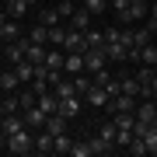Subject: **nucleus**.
I'll return each mask as SVG.
<instances>
[{
    "instance_id": "6e6552de",
    "label": "nucleus",
    "mask_w": 157,
    "mask_h": 157,
    "mask_svg": "<svg viewBox=\"0 0 157 157\" xmlns=\"http://www.w3.org/2000/svg\"><path fill=\"white\" fill-rule=\"evenodd\" d=\"M63 49H67V52H84V49H87V45H84V32L67 28V42H63Z\"/></svg>"
},
{
    "instance_id": "2eb2a0df",
    "label": "nucleus",
    "mask_w": 157,
    "mask_h": 157,
    "mask_svg": "<svg viewBox=\"0 0 157 157\" xmlns=\"http://www.w3.org/2000/svg\"><path fill=\"white\" fill-rule=\"evenodd\" d=\"M45 52H49V49H45L42 42H28V49H25V59H28V63H45Z\"/></svg>"
},
{
    "instance_id": "4be33fe9",
    "label": "nucleus",
    "mask_w": 157,
    "mask_h": 157,
    "mask_svg": "<svg viewBox=\"0 0 157 157\" xmlns=\"http://www.w3.org/2000/svg\"><path fill=\"white\" fill-rule=\"evenodd\" d=\"M70 80H73V91H77V94H84V91L94 84V77H91L87 70H84V73H77V77H70Z\"/></svg>"
},
{
    "instance_id": "f704fd0d",
    "label": "nucleus",
    "mask_w": 157,
    "mask_h": 157,
    "mask_svg": "<svg viewBox=\"0 0 157 157\" xmlns=\"http://www.w3.org/2000/svg\"><path fill=\"white\" fill-rule=\"evenodd\" d=\"M84 7H87L91 14H101V11L108 7V0H84Z\"/></svg>"
},
{
    "instance_id": "72a5a7b5",
    "label": "nucleus",
    "mask_w": 157,
    "mask_h": 157,
    "mask_svg": "<svg viewBox=\"0 0 157 157\" xmlns=\"http://www.w3.org/2000/svg\"><path fill=\"white\" fill-rule=\"evenodd\" d=\"M101 140L115 147V122H105V126H101Z\"/></svg>"
},
{
    "instance_id": "a19ab883",
    "label": "nucleus",
    "mask_w": 157,
    "mask_h": 157,
    "mask_svg": "<svg viewBox=\"0 0 157 157\" xmlns=\"http://www.w3.org/2000/svg\"><path fill=\"white\" fill-rule=\"evenodd\" d=\"M150 98H157V73H154V84H150Z\"/></svg>"
},
{
    "instance_id": "2f4dec72",
    "label": "nucleus",
    "mask_w": 157,
    "mask_h": 157,
    "mask_svg": "<svg viewBox=\"0 0 157 157\" xmlns=\"http://www.w3.org/2000/svg\"><path fill=\"white\" fill-rule=\"evenodd\" d=\"M70 157H94V147H91V143H73Z\"/></svg>"
},
{
    "instance_id": "473e14b6",
    "label": "nucleus",
    "mask_w": 157,
    "mask_h": 157,
    "mask_svg": "<svg viewBox=\"0 0 157 157\" xmlns=\"http://www.w3.org/2000/svg\"><path fill=\"white\" fill-rule=\"evenodd\" d=\"M52 91H56V98H70V94H77V91H73V80H63V84H56Z\"/></svg>"
},
{
    "instance_id": "6ab92c4d",
    "label": "nucleus",
    "mask_w": 157,
    "mask_h": 157,
    "mask_svg": "<svg viewBox=\"0 0 157 157\" xmlns=\"http://www.w3.org/2000/svg\"><path fill=\"white\" fill-rule=\"evenodd\" d=\"M14 70H17V77H21V84H32L35 80V63L21 59V63H14Z\"/></svg>"
},
{
    "instance_id": "5701e85b",
    "label": "nucleus",
    "mask_w": 157,
    "mask_h": 157,
    "mask_svg": "<svg viewBox=\"0 0 157 157\" xmlns=\"http://www.w3.org/2000/svg\"><path fill=\"white\" fill-rule=\"evenodd\" d=\"M129 154H133V157L150 154V150H147V136H136V133H133V140H129Z\"/></svg>"
},
{
    "instance_id": "7c9ffc66",
    "label": "nucleus",
    "mask_w": 157,
    "mask_h": 157,
    "mask_svg": "<svg viewBox=\"0 0 157 157\" xmlns=\"http://www.w3.org/2000/svg\"><path fill=\"white\" fill-rule=\"evenodd\" d=\"M119 84H122L126 94H136V98H140V80H136V77H122Z\"/></svg>"
},
{
    "instance_id": "c03bdc74",
    "label": "nucleus",
    "mask_w": 157,
    "mask_h": 157,
    "mask_svg": "<svg viewBox=\"0 0 157 157\" xmlns=\"http://www.w3.org/2000/svg\"><path fill=\"white\" fill-rule=\"evenodd\" d=\"M0 119H4V98H0Z\"/></svg>"
},
{
    "instance_id": "f3484780",
    "label": "nucleus",
    "mask_w": 157,
    "mask_h": 157,
    "mask_svg": "<svg viewBox=\"0 0 157 157\" xmlns=\"http://www.w3.org/2000/svg\"><path fill=\"white\" fill-rule=\"evenodd\" d=\"M52 147H56V136L42 129V133L35 136V150H39V154H52Z\"/></svg>"
},
{
    "instance_id": "ea45409f",
    "label": "nucleus",
    "mask_w": 157,
    "mask_h": 157,
    "mask_svg": "<svg viewBox=\"0 0 157 157\" xmlns=\"http://www.w3.org/2000/svg\"><path fill=\"white\" fill-rule=\"evenodd\" d=\"M63 84V70H49V87H56Z\"/></svg>"
},
{
    "instance_id": "0eeeda50",
    "label": "nucleus",
    "mask_w": 157,
    "mask_h": 157,
    "mask_svg": "<svg viewBox=\"0 0 157 157\" xmlns=\"http://www.w3.org/2000/svg\"><path fill=\"white\" fill-rule=\"evenodd\" d=\"M63 73H70V77L84 73V52H67V59H63Z\"/></svg>"
},
{
    "instance_id": "cd10ccee",
    "label": "nucleus",
    "mask_w": 157,
    "mask_h": 157,
    "mask_svg": "<svg viewBox=\"0 0 157 157\" xmlns=\"http://www.w3.org/2000/svg\"><path fill=\"white\" fill-rule=\"evenodd\" d=\"M17 98H21V112L39 105V94H35V91H17Z\"/></svg>"
},
{
    "instance_id": "a18cd8bd",
    "label": "nucleus",
    "mask_w": 157,
    "mask_h": 157,
    "mask_svg": "<svg viewBox=\"0 0 157 157\" xmlns=\"http://www.w3.org/2000/svg\"><path fill=\"white\" fill-rule=\"evenodd\" d=\"M129 4H147V0H129Z\"/></svg>"
},
{
    "instance_id": "a211bd4d",
    "label": "nucleus",
    "mask_w": 157,
    "mask_h": 157,
    "mask_svg": "<svg viewBox=\"0 0 157 157\" xmlns=\"http://www.w3.org/2000/svg\"><path fill=\"white\" fill-rule=\"evenodd\" d=\"M105 52H108V59H112V63H126V59H129V49H126L122 42H112V45H105Z\"/></svg>"
},
{
    "instance_id": "f257e3e1",
    "label": "nucleus",
    "mask_w": 157,
    "mask_h": 157,
    "mask_svg": "<svg viewBox=\"0 0 157 157\" xmlns=\"http://www.w3.org/2000/svg\"><path fill=\"white\" fill-rule=\"evenodd\" d=\"M32 150H35V136L28 133V126L7 136V154H14V157H25V154H32Z\"/></svg>"
},
{
    "instance_id": "aec40b11",
    "label": "nucleus",
    "mask_w": 157,
    "mask_h": 157,
    "mask_svg": "<svg viewBox=\"0 0 157 157\" xmlns=\"http://www.w3.org/2000/svg\"><path fill=\"white\" fill-rule=\"evenodd\" d=\"M17 35H21V32H17V17H7V21L0 25V39H4V42H14Z\"/></svg>"
},
{
    "instance_id": "39448f33",
    "label": "nucleus",
    "mask_w": 157,
    "mask_h": 157,
    "mask_svg": "<svg viewBox=\"0 0 157 157\" xmlns=\"http://www.w3.org/2000/svg\"><path fill=\"white\" fill-rule=\"evenodd\" d=\"M17 129H25V112H11V115L0 119V133H4V136L17 133Z\"/></svg>"
},
{
    "instance_id": "dca6fc26",
    "label": "nucleus",
    "mask_w": 157,
    "mask_h": 157,
    "mask_svg": "<svg viewBox=\"0 0 157 157\" xmlns=\"http://www.w3.org/2000/svg\"><path fill=\"white\" fill-rule=\"evenodd\" d=\"M17 87H21L17 70H4V73H0V91H17Z\"/></svg>"
},
{
    "instance_id": "423d86ee",
    "label": "nucleus",
    "mask_w": 157,
    "mask_h": 157,
    "mask_svg": "<svg viewBox=\"0 0 157 157\" xmlns=\"http://www.w3.org/2000/svg\"><path fill=\"white\" fill-rule=\"evenodd\" d=\"M25 49H28V35H17V39L7 45V59H11V63H21L25 59Z\"/></svg>"
},
{
    "instance_id": "e433bc0d",
    "label": "nucleus",
    "mask_w": 157,
    "mask_h": 157,
    "mask_svg": "<svg viewBox=\"0 0 157 157\" xmlns=\"http://www.w3.org/2000/svg\"><path fill=\"white\" fill-rule=\"evenodd\" d=\"M56 11H59V17H70L73 11H77V7H73L70 0H63V4H56Z\"/></svg>"
},
{
    "instance_id": "b1692460",
    "label": "nucleus",
    "mask_w": 157,
    "mask_h": 157,
    "mask_svg": "<svg viewBox=\"0 0 157 157\" xmlns=\"http://www.w3.org/2000/svg\"><path fill=\"white\" fill-rule=\"evenodd\" d=\"M140 63H143V67H154V63H157V45L154 42H147L140 49Z\"/></svg>"
},
{
    "instance_id": "7ed1b4c3",
    "label": "nucleus",
    "mask_w": 157,
    "mask_h": 157,
    "mask_svg": "<svg viewBox=\"0 0 157 157\" xmlns=\"http://www.w3.org/2000/svg\"><path fill=\"white\" fill-rule=\"evenodd\" d=\"M84 98H87V105H94V108H105L108 101H112V94H108L101 84H91V87L84 91Z\"/></svg>"
},
{
    "instance_id": "412c9836",
    "label": "nucleus",
    "mask_w": 157,
    "mask_h": 157,
    "mask_svg": "<svg viewBox=\"0 0 157 157\" xmlns=\"http://www.w3.org/2000/svg\"><path fill=\"white\" fill-rule=\"evenodd\" d=\"M63 17H59V11L56 7H42L39 11V25H45V28H52V25H59Z\"/></svg>"
},
{
    "instance_id": "9d476101",
    "label": "nucleus",
    "mask_w": 157,
    "mask_h": 157,
    "mask_svg": "<svg viewBox=\"0 0 157 157\" xmlns=\"http://www.w3.org/2000/svg\"><path fill=\"white\" fill-rule=\"evenodd\" d=\"M91 17H94V14H91L87 7H80V11H73V14H70V28L87 32V28H91Z\"/></svg>"
},
{
    "instance_id": "9b49d317",
    "label": "nucleus",
    "mask_w": 157,
    "mask_h": 157,
    "mask_svg": "<svg viewBox=\"0 0 157 157\" xmlns=\"http://www.w3.org/2000/svg\"><path fill=\"white\" fill-rule=\"evenodd\" d=\"M42 129H45V133H52V136L67 133V115H59V112H56V115H45V126H42Z\"/></svg>"
},
{
    "instance_id": "f03ea898",
    "label": "nucleus",
    "mask_w": 157,
    "mask_h": 157,
    "mask_svg": "<svg viewBox=\"0 0 157 157\" xmlns=\"http://www.w3.org/2000/svg\"><path fill=\"white\" fill-rule=\"evenodd\" d=\"M105 63H108V52H105V49H87V52H84V70H87V73L105 70Z\"/></svg>"
},
{
    "instance_id": "ddd939ff",
    "label": "nucleus",
    "mask_w": 157,
    "mask_h": 157,
    "mask_svg": "<svg viewBox=\"0 0 157 157\" xmlns=\"http://www.w3.org/2000/svg\"><path fill=\"white\" fill-rule=\"evenodd\" d=\"M25 126H28V129H42L45 126V112H42L39 105H35V108H25Z\"/></svg>"
},
{
    "instance_id": "c756f323",
    "label": "nucleus",
    "mask_w": 157,
    "mask_h": 157,
    "mask_svg": "<svg viewBox=\"0 0 157 157\" xmlns=\"http://www.w3.org/2000/svg\"><path fill=\"white\" fill-rule=\"evenodd\" d=\"M28 42H42V45H45V42H49V28H45V25L32 28V32H28Z\"/></svg>"
},
{
    "instance_id": "f8f14e48",
    "label": "nucleus",
    "mask_w": 157,
    "mask_h": 157,
    "mask_svg": "<svg viewBox=\"0 0 157 157\" xmlns=\"http://www.w3.org/2000/svg\"><path fill=\"white\" fill-rule=\"evenodd\" d=\"M59 115H67V119H77V115H80V101H77V94L59 98Z\"/></svg>"
},
{
    "instance_id": "4c0bfd02",
    "label": "nucleus",
    "mask_w": 157,
    "mask_h": 157,
    "mask_svg": "<svg viewBox=\"0 0 157 157\" xmlns=\"http://www.w3.org/2000/svg\"><path fill=\"white\" fill-rule=\"evenodd\" d=\"M91 147H94V154H108V150H112V143H105L101 136H98V140H91Z\"/></svg>"
},
{
    "instance_id": "c85d7f7f",
    "label": "nucleus",
    "mask_w": 157,
    "mask_h": 157,
    "mask_svg": "<svg viewBox=\"0 0 157 157\" xmlns=\"http://www.w3.org/2000/svg\"><path fill=\"white\" fill-rule=\"evenodd\" d=\"M49 42L52 45H63V42H67V28H63V25H52V28H49Z\"/></svg>"
},
{
    "instance_id": "58836bf2",
    "label": "nucleus",
    "mask_w": 157,
    "mask_h": 157,
    "mask_svg": "<svg viewBox=\"0 0 157 157\" xmlns=\"http://www.w3.org/2000/svg\"><path fill=\"white\" fill-rule=\"evenodd\" d=\"M147 28H150V32H157V4L147 11Z\"/></svg>"
},
{
    "instance_id": "a878e982",
    "label": "nucleus",
    "mask_w": 157,
    "mask_h": 157,
    "mask_svg": "<svg viewBox=\"0 0 157 157\" xmlns=\"http://www.w3.org/2000/svg\"><path fill=\"white\" fill-rule=\"evenodd\" d=\"M70 150H73V140H70L67 133H59V136H56V147H52V154H70Z\"/></svg>"
},
{
    "instance_id": "79ce46f5",
    "label": "nucleus",
    "mask_w": 157,
    "mask_h": 157,
    "mask_svg": "<svg viewBox=\"0 0 157 157\" xmlns=\"http://www.w3.org/2000/svg\"><path fill=\"white\" fill-rule=\"evenodd\" d=\"M7 17H11V14H7V7H0V25H4Z\"/></svg>"
},
{
    "instance_id": "4468645a",
    "label": "nucleus",
    "mask_w": 157,
    "mask_h": 157,
    "mask_svg": "<svg viewBox=\"0 0 157 157\" xmlns=\"http://www.w3.org/2000/svg\"><path fill=\"white\" fill-rule=\"evenodd\" d=\"M84 45H87V49H105V32H101V28H87L84 32Z\"/></svg>"
},
{
    "instance_id": "bb28decb",
    "label": "nucleus",
    "mask_w": 157,
    "mask_h": 157,
    "mask_svg": "<svg viewBox=\"0 0 157 157\" xmlns=\"http://www.w3.org/2000/svg\"><path fill=\"white\" fill-rule=\"evenodd\" d=\"M7 14H11V17H17V21H21V14H25V7H28V4H25V0H7Z\"/></svg>"
},
{
    "instance_id": "37998d69",
    "label": "nucleus",
    "mask_w": 157,
    "mask_h": 157,
    "mask_svg": "<svg viewBox=\"0 0 157 157\" xmlns=\"http://www.w3.org/2000/svg\"><path fill=\"white\" fill-rule=\"evenodd\" d=\"M4 150H7V136L0 133V154H4Z\"/></svg>"
},
{
    "instance_id": "393cba45",
    "label": "nucleus",
    "mask_w": 157,
    "mask_h": 157,
    "mask_svg": "<svg viewBox=\"0 0 157 157\" xmlns=\"http://www.w3.org/2000/svg\"><path fill=\"white\" fill-rule=\"evenodd\" d=\"M63 59H67V56H63L59 49H49V52H45V67H49V70H63Z\"/></svg>"
},
{
    "instance_id": "20e7f679",
    "label": "nucleus",
    "mask_w": 157,
    "mask_h": 157,
    "mask_svg": "<svg viewBox=\"0 0 157 157\" xmlns=\"http://www.w3.org/2000/svg\"><path fill=\"white\" fill-rule=\"evenodd\" d=\"M105 108H112V112H136V94H126L122 91V94H115Z\"/></svg>"
},
{
    "instance_id": "49530a36",
    "label": "nucleus",
    "mask_w": 157,
    "mask_h": 157,
    "mask_svg": "<svg viewBox=\"0 0 157 157\" xmlns=\"http://www.w3.org/2000/svg\"><path fill=\"white\" fill-rule=\"evenodd\" d=\"M25 4H39V0H25Z\"/></svg>"
},
{
    "instance_id": "c9c22d12",
    "label": "nucleus",
    "mask_w": 157,
    "mask_h": 157,
    "mask_svg": "<svg viewBox=\"0 0 157 157\" xmlns=\"http://www.w3.org/2000/svg\"><path fill=\"white\" fill-rule=\"evenodd\" d=\"M112 42H122V28H105V45Z\"/></svg>"
},
{
    "instance_id": "1a4fd4ad",
    "label": "nucleus",
    "mask_w": 157,
    "mask_h": 157,
    "mask_svg": "<svg viewBox=\"0 0 157 157\" xmlns=\"http://www.w3.org/2000/svg\"><path fill=\"white\" fill-rule=\"evenodd\" d=\"M39 108H42L45 115H56V112H59V98H56V91H42V94H39Z\"/></svg>"
}]
</instances>
